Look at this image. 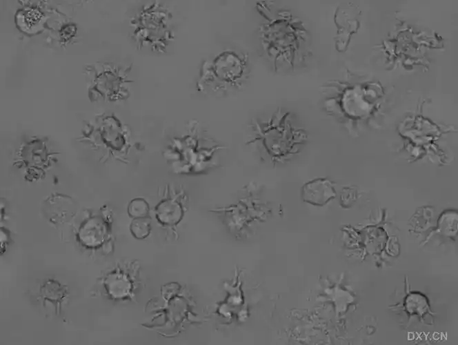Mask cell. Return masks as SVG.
Returning <instances> with one entry per match:
<instances>
[{"label":"cell","instance_id":"4","mask_svg":"<svg viewBox=\"0 0 458 345\" xmlns=\"http://www.w3.org/2000/svg\"><path fill=\"white\" fill-rule=\"evenodd\" d=\"M260 28L261 44L269 57L276 63L292 62L295 51L294 30L292 17L289 12H280Z\"/></svg>","mask_w":458,"mask_h":345},{"label":"cell","instance_id":"9","mask_svg":"<svg viewBox=\"0 0 458 345\" xmlns=\"http://www.w3.org/2000/svg\"><path fill=\"white\" fill-rule=\"evenodd\" d=\"M336 197L332 183L328 179L318 178L306 183L301 189L303 200L316 206H323Z\"/></svg>","mask_w":458,"mask_h":345},{"label":"cell","instance_id":"10","mask_svg":"<svg viewBox=\"0 0 458 345\" xmlns=\"http://www.w3.org/2000/svg\"><path fill=\"white\" fill-rule=\"evenodd\" d=\"M40 295L44 301L54 306L57 314L60 312L62 303L68 295V288L55 279L46 280L40 287Z\"/></svg>","mask_w":458,"mask_h":345},{"label":"cell","instance_id":"13","mask_svg":"<svg viewBox=\"0 0 458 345\" xmlns=\"http://www.w3.org/2000/svg\"><path fill=\"white\" fill-rule=\"evenodd\" d=\"M152 230L151 219L150 217L133 219L130 224V231L137 239H145Z\"/></svg>","mask_w":458,"mask_h":345},{"label":"cell","instance_id":"14","mask_svg":"<svg viewBox=\"0 0 458 345\" xmlns=\"http://www.w3.org/2000/svg\"><path fill=\"white\" fill-rule=\"evenodd\" d=\"M127 212L128 215L133 219L149 217L150 206L145 199L136 197L129 202Z\"/></svg>","mask_w":458,"mask_h":345},{"label":"cell","instance_id":"7","mask_svg":"<svg viewBox=\"0 0 458 345\" xmlns=\"http://www.w3.org/2000/svg\"><path fill=\"white\" fill-rule=\"evenodd\" d=\"M95 215L86 221L78 233V239L82 246L97 248L103 244L110 232V222L108 215Z\"/></svg>","mask_w":458,"mask_h":345},{"label":"cell","instance_id":"8","mask_svg":"<svg viewBox=\"0 0 458 345\" xmlns=\"http://www.w3.org/2000/svg\"><path fill=\"white\" fill-rule=\"evenodd\" d=\"M103 285L108 295L115 300L131 299L134 295L135 282L132 277L119 267L104 277Z\"/></svg>","mask_w":458,"mask_h":345},{"label":"cell","instance_id":"6","mask_svg":"<svg viewBox=\"0 0 458 345\" xmlns=\"http://www.w3.org/2000/svg\"><path fill=\"white\" fill-rule=\"evenodd\" d=\"M186 195L183 190L176 191L170 189L155 206L157 220L163 227L174 229L181 222L185 215Z\"/></svg>","mask_w":458,"mask_h":345},{"label":"cell","instance_id":"15","mask_svg":"<svg viewBox=\"0 0 458 345\" xmlns=\"http://www.w3.org/2000/svg\"><path fill=\"white\" fill-rule=\"evenodd\" d=\"M357 199V190L352 188H344L341 193V204L344 207L350 206Z\"/></svg>","mask_w":458,"mask_h":345},{"label":"cell","instance_id":"11","mask_svg":"<svg viewBox=\"0 0 458 345\" xmlns=\"http://www.w3.org/2000/svg\"><path fill=\"white\" fill-rule=\"evenodd\" d=\"M403 306L410 315H417L423 321L427 315H432L427 297L419 292H409L404 298Z\"/></svg>","mask_w":458,"mask_h":345},{"label":"cell","instance_id":"12","mask_svg":"<svg viewBox=\"0 0 458 345\" xmlns=\"http://www.w3.org/2000/svg\"><path fill=\"white\" fill-rule=\"evenodd\" d=\"M437 228L441 234L454 237L457 233V213L452 210L443 213L438 220Z\"/></svg>","mask_w":458,"mask_h":345},{"label":"cell","instance_id":"1","mask_svg":"<svg viewBox=\"0 0 458 345\" xmlns=\"http://www.w3.org/2000/svg\"><path fill=\"white\" fill-rule=\"evenodd\" d=\"M130 27L137 49L163 54L175 39L172 13L159 1L143 6L131 19Z\"/></svg>","mask_w":458,"mask_h":345},{"label":"cell","instance_id":"2","mask_svg":"<svg viewBox=\"0 0 458 345\" xmlns=\"http://www.w3.org/2000/svg\"><path fill=\"white\" fill-rule=\"evenodd\" d=\"M248 58L233 50H225L203 62L197 90L201 92H223L236 88L246 77Z\"/></svg>","mask_w":458,"mask_h":345},{"label":"cell","instance_id":"17","mask_svg":"<svg viewBox=\"0 0 458 345\" xmlns=\"http://www.w3.org/2000/svg\"><path fill=\"white\" fill-rule=\"evenodd\" d=\"M77 28L74 24H66L60 30V36L61 41L67 42L70 40L76 34Z\"/></svg>","mask_w":458,"mask_h":345},{"label":"cell","instance_id":"3","mask_svg":"<svg viewBox=\"0 0 458 345\" xmlns=\"http://www.w3.org/2000/svg\"><path fill=\"white\" fill-rule=\"evenodd\" d=\"M89 96L93 100L118 102L130 95L131 66L110 61H97L84 68Z\"/></svg>","mask_w":458,"mask_h":345},{"label":"cell","instance_id":"5","mask_svg":"<svg viewBox=\"0 0 458 345\" xmlns=\"http://www.w3.org/2000/svg\"><path fill=\"white\" fill-rule=\"evenodd\" d=\"M286 115L279 117V115H275L266 124H256L257 136L254 139L261 141L272 157H286L297 142L295 139L298 135L295 134V131L286 122Z\"/></svg>","mask_w":458,"mask_h":345},{"label":"cell","instance_id":"16","mask_svg":"<svg viewBox=\"0 0 458 345\" xmlns=\"http://www.w3.org/2000/svg\"><path fill=\"white\" fill-rule=\"evenodd\" d=\"M43 17L41 12L34 8H30L26 10V14H24L26 23L31 27L37 23Z\"/></svg>","mask_w":458,"mask_h":345}]
</instances>
